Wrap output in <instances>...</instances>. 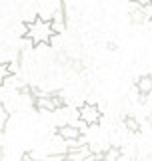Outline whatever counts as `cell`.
I'll return each instance as SVG.
<instances>
[{
    "label": "cell",
    "mask_w": 152,
    "mask_h": 161,
    "mask_svg": "<svg viewBox=\"0 0 152 161\" xmlns=\"http://www.w3.org/2000/svg\"><path fill=\"white\" fill-rule=\"evenodd\" d=\"M138 4L140 2H132V4H130V14H128V16H130V22H132L134 26H140V24L146 22V16L142 14V10L138 8Z\"/></svg>",
    "instance_id": "52a82bcc"
},
{
    "label": "cell",
    "mask_w": 152,
    "mask_h": 161,
    "mask_svg": "<svg viewBox=\"0 0 152 161\" xmlns=\"http://www.w3.org/2000/svg\"><path fill=\"white\" fill-rule=\"evenodd\" d=\"M124 127L130 131V133H140V123L138 119L132 117V115H128V117H124Z\"/></svg>",
    "instance_id": "9c48e42d"
},
{
    "label": "cell",
    "mask_w": 152,
    "mask_h": 161,
    "mask_svg": "<svg viewBox=\"0 0 152 161\" xmlns=\"http://www.w3.org/2000/svg\"><path fill=\"white\" fill-rule=\"evenodd\" d=\"M78 119L80 123L88 125V127H94V125H98L100 121H102V113H100V109L96 107L94 103H84L78 107Z\"/></svg>",
    "instance_id": "7a4b0ae2"
},
{
    "label": "cell",
    "mask_w": 152,
    "mask_h": 161,
    "mask_svg": "<svg viewBox=\"0 0 152 161\" xmlns=\"http://www.w3.org/2000/svg\"><path fill=\"white\" fill-rule=\"evenodd\" d=\"M120 157H122V149L116 145H110L102 151V161H120Z\"/></svg>",
    "instance_id": "ba28073f"
},
{
    "label": "cell",
    "mask_w": 152,
    "mask_h": 161,
    "mask_svg": "<svg viewBox=\"0 0 152 161\" xmlns=\"http://www.w3.org/2000/svg\"><path fill=\"white\" fill-rule=\"evenodd\" d=\"M26 24V38L32 42V47H40V44H50L54 36V30L50 20H42L36 14V18L32 22H24Z\"/></svg>",
    "instance_id": "6da1fadb"
},
{
    "label": "cell",
    "mask_w": 152,
    "mask_h": 161,
    "mask_svg": "<svg viewBox=\"0 0 152 161\" xmlns=\"http://www.w3.org/2000/svg\"><path fill=\"white\" fill-rule=\"evenodd\" d=\"M56 135L66 143V141H76V139H82V129L76 127V125H60L56 129Z\"/></svg>",
    "instance_id": "3957f363"
},
{
    "label": "cell",
    "mask_w": 152,
    "mask_h": 161,
    "mask_svg": "<svg viewBox=\"0 0 152 161\" xmlns=\"http://www.w3.org/2000/svg\"><path fill=\"white\" fill-rule=\"evenodd\" d=\"M32 105H34L38 111H44V113H54V111H56V105H54L52 93H44L42 97L32 99Z\"/></svg>",
    "instance_id": "5b68a950"
},
{
    "label": "cell",
    "mask_w": 152,
    "mask_h": 161,
    "mask_svg": "<svg viewBox=\"0 0 152 161\" xmlns=\"http://www.w3.org/2000/svg\"><path fill=\"white\" fill-rule=\"evenodd\" d=\"M138 8L142 10V14L146 16V20H152V2H140Z\"/></svg>",
    "instance_id": "8fae6325"
},
{
    "label": "cell",
    "mask_w": 152,
    "mask_h": 161,
    "mask_svg": "<svg viewBox=\"0 0 152 161\" xmlns=\"http://www.w3.org/2000/svg\"><path fill=\"white\" fill-rule=\"evenodd\" d=\"M136 93L146 97V95H152V77L150 75H142L140 79H136Z\"/></svg>",
    "instance_id": "8992f818"
},
{
    "label": "cell",
    "mask_w": 152,
    "mask_h": 161,
    "mask_svg": "<svg viewBox=\"0 0 152 161\" xmlns=\"http://www.w3.org/2000/svg\"><path fill=\"white\" fill-rule=\"evenodd\" d=\"M8 119H10V113L6 111L4 105H0V131H6V125H8Z\"/></svg>",
    "instance_id": "30bf717a"
},
{
    "label": "cell",
    "mask_w": 152,
    "mask_h": 161,
    "mask_svg": "<svg viewBox=\"0 0 152 161\" xmlns=\"http://www.w3.org/2000/svg\"><path fill=\"white\" fill-rule=\"evenodd\" d=\"M52 99H54V105H56V109L66 107V99H64L60 93H52Z\"/></svg>",
    "instance_id": "7c38bea8"
},
{
    "label": "cell",
    "mask_w": 152,
    "mask_h": 161,
    "mask_svg": "<svg viewBox=\"0 0 152 161\" xmlns=\"http://www.w3.org/2000/svg\"><path fill=\"white\" fill-rule=\"evenodd\" d=\"M70 64H72V69L78 70V73H82V70H84V63H82V60H78V58L70 60Z\"/></svg>",
    "instance_id": "4fadbf2b"
},
{
    "label": "cell",
    "mask_w": 152,
    "mask_h": 161,
    "mask_svg": "<svg viewBox=\"0 0 152 161\" xmlns=\"http://www.w3.org/2000/svg\"><path fill=\"white\" fill-rule=\"evenodd\" d=\"M18 161H36V159L32 157V153H22V155L18 157Z\"/></svg>",
    "instance_id": "5bb4252c"
},
{
    "label": "cell",
    "mask_w": 152,
    "mask_h": 161,
    "mask_svg": "<svg viewBox=\"0 0 152 161\" xmlns=\"http://www.w3.org/2000/svg\"><path fill=\"white\" fill-rule=\"evenodd\" d=\"M148 125L152 127V115H148Z\"/></svg>",
    "instance_id": "9a60e30c"
},
{
    "label": "cell",
    "mask_w": 152,
    "mask_h": 161,
    "mask_svg": "<svg viewBox=\"0 0 152 161\" xmlns=\"http://www.w3.org/2000/svg\"><path fill=\"white\" fill-rule=\"evenodd\" d=\"M90 157H92V151H90V147H80L76 151H70V153H64V155H58L56 159L60 161H88Z\"/></svg>",
    "instance_id": "277c9868"
}]
</instances>
